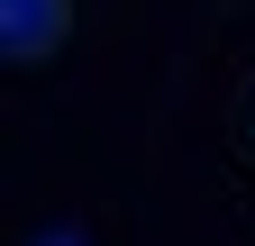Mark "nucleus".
<instances>
[{
	"label": "nucleus",
	"instance_id": "obj_1",
	"mask_svg": "<svg viewBox=\"0 0 255 246\" xmlns=\"http://www.w3.org/2000/svg\"><path fill=\"white\" fill-rule=\"evenodd\" d=\"M64 27H73V0H0V55H9V64L55 55Z\"/></svg>",
	"mask_w": 255,
	"mask_h": 246
},
{
	"label": "nucleus",
	"instance_id": "obj_2",
	"mask_svg": "<svg viewBox=\"0 0 255 246\" xmlns=\"http://www.w3.org/2000/svg\"><path fill=\"white\" fill-rule=\"evenodd\" d=\"M46 246H73V237H46Z\"/></svg>",
	"mask_w": 255,
	"mask_h": 246
}]
</instances>
